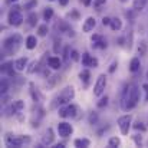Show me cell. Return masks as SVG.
<instances>
[{
    "mask_svg": "<svg viewBox=\"0 0 148 148\" xmlns=\"http://www.w3.org/2000/svg\"><path fill=\"white\" fill-rule=\"evenodd\" d=\"M140 101V89L135 84H130L124 92H122V97H121V108L122 111H130L132 108L137 106Z\"/></svg>",
    "mask_w": 148,
    "mask_h": 148,
    "instance_id": "6da1fadb",
    "label": "cell"
},
{
    "mask_svg": "<svg viewBox=\"0 0 148 148\" xmlns=\"http://www.w3.org/2000/svg\"><path fill=\"white\" fill-rule=\"evenodd\" d=\"M20 45H22V38L19 35H12V36L4 39V42H3V52L6 55H13V53H16L17 50L20 49Z\"/></svg>",
    "mask_w": 148,
    "mask_h": 148,
    "instance_id": "7a4b0ae2",
    "label": "cell"
},
{
    "mask_svg": "<svg viewBox=\"0 0 148 148\" xmlns=\"http://www.w3.org/2000/svg\"><path fill=\"white\" fill-rule=\"evenodd\" d=\"M73 97H75V91H73L72 86L63 88V89L59 92V95L55 98V102L52 103V108H56V106H59V105H66V103H69V102L73 99Z\"/></svg>",
    "mask_w": 148,
    "mask_h": 148,
    "instance_id": "3957f363",
    "label": "cell"
},
{
    "mask_svg": "<svg viewBox=\"0 0 148 148\" xmlns=\"http://www.w3.org/2000/svg\"><path fill=\"white\" fill-rule=\"evenodd\" d=\"M6 145L7 147H14V148H20L25 143H30V138L27 137H16V135H7L6 137Z\"/></svg>",
    "mask_w": 148,
    "mask_h": 148,
    "instance_id": "277c9868",
    "label": "cell"
},
{
    "mask_svg": "<svg viewBox=\"0 0 148 148\" xmlns=\"http://www.w3.org/2000/svg\"><path fill=\"white\" fill-rule=\"evenodd\" d=\"M7 20L12 26H20L22 22H23V14L20 12L19 7H13L10 12H9V16H7Z\"/></svg>",
    "mask_w": 148,
    "mask_h": 148,
    "instance_id": "5b68a950",
    "label": "cell"
},
{
    "mask_svg": "<svg viewBox=\"0 0 148 148\" xmlns=\"http://www.w3.org/2000/svg\"><path fill=\"white\" fill-rule=\"evenodd\" d=\"M131 122H132V116L131 115H124V116L118 118V127H119L122 135H128V131L131 128Z\"/></svg>",
    "mask_w": 148,
    "mask_h": 148,
    "instance_id": "8992f818",
    "label": "cell"
},
{
    "mask_svg": "<svg viewBox=\"0 0 148 148\" xmlns=\"http://www.w3.org/2000/svg\"><path fill=\"white\" fill-rule=\"evenodd\" d=\"M105 86H106V76L105 75H99L98 79H97V84L94 86V95L95 97H101L105 91Z\"/></svg>",
    "mask_w": 148,
    "mask_h": 148,
    "instance_id": "52a82bcc",
    "label": "cell"
},
{
    "mask_svg": "<svg viewBox=\"0 0 148 148\" xmlns=\"http://www.w3.org/2000/svg\"><path fill=\"white\" fill-rule=\"evenodd\" d=\"M76 111H78V108L75 105L69 103V105H66V106L59 109V116H62V118H75L76 116Z\"/></svg>",
    "mask_w": 148,
    "mask_h": 148,
    "instance_id": "ba28073f",
    "label": "cell"
},
{
    "mask_svg": "<svg viewBox=\"0 0 148 148\" xmlns=\"http://www.w3.org/2000/svg\"><path fill=\"white\" fill-rule=\"evenodd\" d=\"M82 65L88 66V68H97L98 66V59L94 58L92 55H89L88 52H85L82 55Z\"/></svg>",
    "mask_w": 148,
    "mask_h": 148,
    "instance_id": "9c48e42d",
    "label": "cell"
},
{
    "mask_svg": "<svg viewBox=\"0 0 148 148\" xmlns=\"http://www.w3.org/2000/svg\"><path fill=\"white\" fill-rule=\"evenodd\" d=\"M58 132H59L60 137L66 138V137H69V135L73 132V128H72V125L68 124V122H60V124L58 125Z\"/></svg>",
    "mask_w": 148,
    "mask_h": 148,
    "instance_id": "30bf717a",
    "label": "cell"
},
{
    "mask_svg": "<svg viewBox=\"0 0 148 148\" xmlns=\"http://www.w3.org/2000/svg\"><path fill=\"white\" fill-rule=\"evenodd\" d=\"M91 40H92V48H95V49H105L106 48V40L103 39L102 35H94Z\"/></svg>",
    "mask_w": 148,
    "mask_h": 148,
    "instance_id": "8fae6325",
    "label": "cell"
},
{
    "mask_svg": "<svg viewBox=\"0 0 148 148\" xmlns=\"http://www.w3.org/2000/svg\"><path fill=\"white\" fill-rule=\"evenodd\" d=\"M53 140H55L53 131H52V128H48V130L45 131L43 137H42V144H43V145H50V144L53 143Z\"/></svg>",
    "mask_w": 148,
    "mask_h": 148,
    "instance_id": "7c38bea8",
    "label": "cell"
},
{
    "mask_svg": "<svg viewBox=\"0 0 148 148\" xmlns=\"http://www.w3.org/2000/svg\"><path fill=\"white\" fill-rule=\"evenodd\" d=\"M13 66H14V63H9V62L3 63V66H1V73H3V75H6V76L13 78V75H14Z\"/></svg>",
    "mask_w": 148,
    "mask_h": 148,
    "instance_id": "4fadbf2b",
    "label": "cell"
},
{
    "mask_svg": "<svg viewBox=\"0 0 148 148\" xmlns=\"http://www.w3.org/2000/svg\"><path fill=\"white\" fill-rule=\"evenodd\" d=\"M95 25H97V20H95L94 17H88V19L85 20L84 26H82V30H84V32H91V30H94Z\"/></svg>",
    "mask_w": 148,
    "mask_h": 148,
    "instance_id": "5bb4252c",
    "label": "cell"
},
{
    "mask_svg": "<svg viewBox=\"0 0 148 148\" xmlns=\"http://www.w3.org/2000/svg\"><path fill=\"white\" fill-rule=\"evenodd\" d=\"M26 65H27V59L26 58H20V59L14 60V69L19 71V72L25 71L26 69Z\"/></svg>",
    "mask_w": 148,
    "mask_h": 148,
    "instance_id": "9a60e30c",
    "label": "cell"
},
{
    "mask_svg": "<svg viewBox=\"0 0 148 148\" xmlns=\"http://www.w3.org/2000/svg\"><path fill=\"white\" fill-rule=\"evenodd\" d=\"M23 108H25L23 101H16V102H13V105L10 106V112H12V114H17V112H20Z\"/></svg>",
    "mask_w": 148,
    "mask_h": 148,
    "instance_id": "2e32d148",
    "label": "cell"
},
{
    "mask_svg": "<svg viewBox=\"0 0 148 148\" xmlns=\"http://www.w3.org/2000/svg\"><path fill=\"white\" fill-rule=\"evenodd\" d=\"M48 63H49V66L52 68V69H59V68L62 66L60 59H59V58H56V56H52V58H49Z\"/></svg>",
    "mask_w": 148,
    "mask_h": 148,
    "instance_id": "e0dca14e",
    "label": "cell"
},
{
    "mask_svg": "<svg viewBox=\"0 0 148 148\" xmlns=\"http://www.w3.org/2000/svg\"><path fill=\"white\" fill-rule=\"evenodd\" d=\"M140 68H141L140 59L138 58H132L131 62H130V71L131 72H137V71H140Z\"/></svg>",
    "mask_w": 148,
    "mask_h": 148,
    "instance_id": "ac0fdd59",
    "label": "cell"
},
{
    "mask_svg": "<svg viewBox=\"0 0 148 148\" xmlns=\"http://www.w3.org/2000/svg\"><path fill=\"white\" fill-rule=\"evenodd\" d=\"M75 147H78V148H86V147H89L91 145V141L88 140V138H78V140H75Z\"/></svg>",
    "mask_w": 148,
    "mask_h": 148,
    "instance_id": "d6986e66",
    "label": "cell"
},
{
    "mask_svg": "<svg viewBox=\"0 0 148 148\" xmlns=\"http://www.w3.org/2000/svg\"><path fill=\"white\" fill-rule=\"evenodd\" d=\"M109 26H111L112 30L116 32V30H121V27H122V22H121L118 17H115V19H111V25H109Z\"/></svg>",
    "mask_w": 148,
    "mask_h": 148,
    "instance_id": "ffe728a7",
    "label": "cell"
},
{
    "mask_svg": "<svg viewBox=\"0 0 148 148\" xmlns=\"http://www.w3.org/2000/svg\"><path fill=\"white\" fill-rule=\"evenodd\" d=\"M36 45H38L36 38H35V36H27V39H26V48H27V49H35Z\"/></svg>",
    "mask_w": 148,
    "mask_h": 148,
    "instance_id": "44dd1931",
    "label": "cell"
},
{
    "mask_svg": "<svg viewBox=\"0 0 148 148\" xmlns=\"http://www.w3.org/2000/svg\"><path fill=\"white\" fill-rule=\"evenodd\" d=\"M79 78H81V81L85 84V85H88L89 84V78H91V73H89V71H82L81 73H79Z\"/></svg>",
    "mask_w": 148,
    "mask_h": 148,
    "instance_id": "7402d4cb",
    "label": "cell"
},
{
    "mask_svg": "<svg viewBox=\"0 0 148 148\" xmlns=\"http://www.w3.org/2000/svg\"><path fill=\"white\" fill-rule=\"evenodd\" d=\"M147 1L148 0H134V10H137V12L143 10V9L145 7Z\"/></svg>",
    "mask_w": 148,
    "mask_h": 148,
    "instance_id": "603a6c76",
    "label": "cell"
},
{
    "mask_svg": "<svg viewBox=\"0 0 148 148\" xmlns=\"http://www.w3.org/2000/svg\"><path fill=\"white\" fill-rule=\"evenodd\" d=\"M147 49H148L147 43H145L144 40L140 42V45H138V55H140V56H145V55H147Z\"/></svg>",
    "mask_w": 148,
    "mask_h": 148,
    "instance_id": "cb8c5ba5",
    "label": "cell"
},
{
    "mask_svg": "<svg viewBox=\"0 0 148 148\" xmlns=\"http://www.w3.org/2000/svg\"><path fill=\"white\" fill-rule=\"evenodd\" d=\"M52 17H53V9L46 7V9H45V12H43V20L49 22V20H52Z\"/></svg>",
    "mask_w": 148,
    "mask_h": 148,
    "instance_id": "d4e9b609",
    "label": "cell"
},
{
    "mask_svg": "<svg viewBox=\"0 0 148 148\" xmlns=\"http://www.w3.org/2000/svg\"><path fill=\"white\" fill-rule=\"evenodd\" d=\"M48 32H49L48 25H40V26H39V29H38V35H39V36H46V35H48Z\"/></svg>",
    "mask_w": 148,
    "mask_h": 148,
    "instance_id": "484cf974",
    "label": "cell"
},
{
    "mask_svg": "<svg viewBox=\"0 0 148 148\" xmlns=\"http://www.w3.org/2000/svg\"><path fill=\"white\" fill-rule=\"evenodd\" d=\"M121 144V141H119V138H116V137H112V138H109V141H108V147L114 148V147H118Z\"/></svg>",
    "mask_w": 148,
    "mask_h": 148,
    "instance_id": "4316f807",
    "label": "cell"
},
{
    "mask_svg": "<svg viewBox=\"0 0 148 148\" xmlns=\"http://www.w3.org/2000/svg\"><path fill=\"white\" fill-rule=\"evenodd\" d=\"M7 89H9V82L3 78V79H1V85H0V91H1V94H6Z\"/></svg>",
    "mask_w": 148,
    "mask_h": 148,
    "instance_id": "83f0119b",
    "label": "cell"
},
{
    "mask_svg": "<svg viewBox=\"0 0 148 148\" xmlns=\"http://www.w3.org/2000/svg\"><path fill=\"white\" fill-rule=\"evenodd\" d=\"M36 20H38V16H36L35 13H30V14H29V25H30V26H35V25H36Z\"/></svg>",
    "mask_w": 148,
    "mask_h": 148,
    "instance_id": "f1b7e54d",
    "label": "cell"
},
{
    "mask_svg": "<svg viewBox=\"0 0 148 148\" xmlns=\"http://www.w3.org/2000/svg\"><path fill=\"white\" fill-rule=\"evenodd\" d=\"M106 103H108V98L103 97V98L99 99V102L97 103V105H98V108H103V106H106Z\"/></svg>",
    "mask_w": 148,
    "mask_h": 148,
    "instance_id": "f546056e",
    "label": "cell"
},
{
    "mask_svg": "<svg viewBox=\"0 0 148 148\" xmlns=\"http://www.w3.org/2000/svg\"><path fill=\"white\" fill-rule=\"evenodd\" d=\"M105 3H106V0H95V1H94V7H95V9H99V7H101L102 4H105Z\"/></svg>",
    "mask_w": 148,
    "mask_h": 148,
    "instance_id": "4dcf8cb0",
    "label": "cell"
},
{
    "mask_svg": "<svg viewBox=\"0 0 148 148\" xmlns=\"http://www.w3.org/2000/svg\"><path fill=\"white\" fill-rule=\"evenodd\" d=\"M97 121H98V116H97V114H91V116H89V122L94 125Z\"/></svg>",
    "mask_w": 148,
    "mask_h": 148,
    "instance_id": "1f68e13d",
    "label": "cell"
},
{
    "mask_svg": "<svg viewBox=\"0 0 148 148\" xmlns=\"http://www.w3.org/2000/svg\"><path fill=\"white\" fill-rule=\"evenodd\" d=\"M71 55H72V59H73V60H78V59H79V53H78L76 50H71Z\"/></svg>",
    "mask_w": 148,
    "mask_h": 148,
    "instance_id": "d6a6232c",
    "label": "cell"
},
{
    "mask_svg": "<svg viewBox=\"0 0 148 148\" xmlns=\"http://www.w3.org/2000/svg\"><path fill=\"white\" fill-rule=\"evenodd\" d=\"M102 25H103V26H109V25H111V19H109V17H103V19H102Z\"/></svg>",
    "mask_w": 148,
    "mask_h": 148,
    "instance_id": "836d02e7",
    "label": "cell"
},
{
    "mask_svg": "<svg viewBox=\"0 0 148 148\" xmlns=\"http://www.w3.org/2000/svg\"><path fill=\"white\" fill-rule=\"evenodd\" d=\"M134 128H135V130H141V131H144V130H145V127H144L141 122H137V124L134 125Z\"/></svg>",
    "mask_w": 148,
    "mask_h": 148,
    "instance_id": "e575fe53",
    "label": "cell"
},
{
    "mask_svg": "<svg viewBox=\"0 0 148 148\" xmlns=\"http://www.w3.org/2000/svg\"><path fill=\"white\" fill-rule=\"evenodd\" d=\"M143 89H144V92H145V101L148 102V84H144V85H143Z\"/></svg>",
    "mask_w": 148,
    "mask_h": 148,
    "instance_id": "d590c367",
    "label": "cell"
},
{
    "mask_svg": "<svg viewBox=\"0 0 148 148\" xmlns=\"http://www.w3.org/2000/svg\"><path fill=\"white\" fill-rule=\"evenodd\" d=\"M33 6H36V0H33V1H30V3L25 4V9H30V7H33Z\"/></svg>",
    "mask_w": 148,
    "mask_h": 148,
    "instance_id": "8d00e7d4",
    "label": "cell"
},
{
    "mask_svg": "<svg viewBox=\"0 0 148 148\" xmlns=\"http://www.w3.org/2000/svg\"><path fill=\"white\" fill-rule=\"evenodd\" d=\"M116 66H118V63H116V62H112V65H111V68H109V72H114Z\"/></svg>",
    "mask_w": 148,
    "mask_h": 148,
    "instance_id": "74e56055",
    "label": "cell"
},
{
    "mask_svg": "<svg viewBox=\"0 0 148 148\" xmlns=\"http://www.w3.org/2000/svg\"><path fill=\"white\" fill-rule=\"evenodd\" d=\"M134 140H135V143L138 144V145H141V137L138 138V137H134Z\"/></svg>",
    "mask_w": 148,
    "mask_h": 148,
    "instance_id": "f35d334b",
    "label": "cell"
},
{
    "mask_svg": "<svg viewBox=\"0 0 148 148\" xmlns=\"http://www.w3.org/2000/svg\"><path fill=\"white\" fill-rule=\"evenodd\" d=\"M59 3H60L62 6H66V4H68V0H59Z\"/></svg>",
    "mask_w": 148,
    "mask_h": 148,
    "instance_id": "ab89813d",
    "label": "cell"
},
{
    "mask_svg": "<svg viewBox=\"0 0 148 148\" xmlns=\"http://www.w3.org/2000/svg\"><path fill=\"white\" fill-rule=\"evenodd\" d=\"M65 147V144H56V145H55V148H63Z\"/></svg>",
    "mask_w": 148,
    "mask_h": 148,
    "instance_id": "60d3db41",
    "label": "cell"
},
{
    "mask_svg": "<svg viewBox=\"0 0 148 148\" xmlns=\"http://www.w3.org/2000/svg\"><path fill=\"white\" fill-rule=\"evenodd\" d=\"M10 1H17V0H10Z\"/></svg>",
    "mask_w": 148,
    "mask_h": 148,
    "instance_id": "b9f144b4",
    "label": "cell"
},
{
    "mask_svg": "<svg viewBox=\"0 0 148 148\" xmlns=\"http://www.w3.org/2000/svg\"><path fill=\"white\" fill-rule=\"evenodd\" d=\"M147 79H148V71H147Z\"/></svg>",
    "mask_w": 148,
    "mask_h": 148,
    "instance_id": "7bdbcfd3",
    "label": "cell"
},
{
    "mask_svg": "<svg viewBox=\"0 0 148 148\" xmlns=\"http://www.w3.org/2000/svg\"><path fill=\"white\" fill-rule=\"evenodd\" d=\"M121 1H127V0H121Z\"/></svg>",
    "mask_w": 148,
    "mask_h": 148,
    "instance_id": "ee69618b",
    "label": "cell"
},
{
    "mask_svg": "<svg viewBox=\"0 0 148 148\" xmlns=\"http://www.w3.org/2000/svg\"><path fill=\"white\" fill-rule=\"evenodd\" d=\"M49 1H55V0H49Z\"/></svg>",
    "mask_w": 148,
    "mask_h": 148,
    "instance_id": "f6af8a7d",
    "label": "cell"
}]
</instances>
